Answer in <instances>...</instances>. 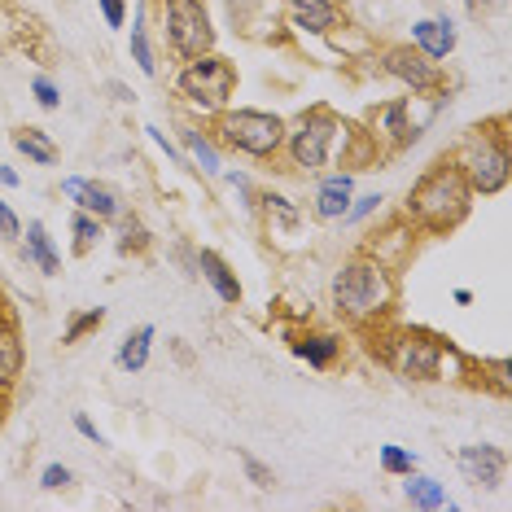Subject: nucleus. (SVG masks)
Returning <instances> with one entry per match:
<instances>
[{"instance_id": "nucleus-1", "label": "nucleus", "mask_w": 512, "mask_h": 512, "mask_svg": "<svg viewBox=\"0 0 512 512\" xmlns=\"http://www.w3.org/2000/svg\"><path fill=\"white\" fill-rule=\"evenodd\" d=\"M333 311L355 329H368V324H381L394 307V276L390 267L377 259V254H355L333 272L329 285Z\"/></svg>"}, {"instance_id": "nucleus-2", "label": "nucleus", "mask_w": 512, "mask_h": 512, "mask_svg": "<svg viewBox=\"0 0 512 512\" xmlns=\"http://www.w3.org/2000/svg\"><path fill=\"white\" fill-rule=\"evenodd\" d=\"M407 219L425 232H451L460 228L473 211V189L464 184L460 167L451 158H438L434 167L425 171L421 180L407 189V202H403Z\"/></svg>"}, {"instance_id": "nucleus-3", "label": "nucleus", "mask_w": 512, "mask_h": 512, "mask_svg": "<svg viewBox=\"0 0 512 512\" xmlns=\"http://www.w3.org/2000/svg\"><path fill=\"white\" fill-rule=\"evenodd\" d=\"M451 162L460 167L464 184L473 189V197H495L508 189L512 176V154H508V132L504 123L495 127H477L460 141V149L451 154Z\"/></svg>"}, {"instance_id": "nucleus-4", "label": "nucleus", "mask_w": 512, "mask_h": 512, "mask_svg": "<svg viewBox=\"0 0 512 512\" xmlns=\"http://www.w3.org/2000/svg\"><path fill=\"white\" fill-rule=\"evenodd\" d=\"M381 359L403 381H447V364L460 355L425 329H394L381 337Z\"/></svg>"}, {"instance_id": "nucleus-5", "label": "nucleus", "mask_w": 512, "mask_h": 512, "mask_svg": "<svg viewBox=\"0 0 512 512\" xmlns=\"http://www.w3.org/2000/svg\"><path fill=\"white\" fill-rule=\"evenodd\" d=\"M337 141H346V123L337 119L329 106H311L298 123H285L281 154H285V162L294 171H302V176H316V171H324L333 162Z\"/></svg>"}, {"instance_id": "nucleus-6", "label": "nucleus", "mask_w": 512, "mask_h": 512, "mask_svg": "<svg viewBox=\"0 0 512 512\" xmlns=\"http://www.w3.org/2000/svg\"><path fill=\"white\" fill-rule=\"evenodd\" d=\"M215 136L219 145L237 149L254 162H272L281 158L285 145V119L272 110H250V106H228L215 114Z\"/></svg>"}, {"instance_id": "nucleus-7", "label": "nucleus", "mask_w": 512, "mask_h": 512, "mask_svg": "<svg viewBox=\"0 0 512 512\" xmlns=\"http://www.w3.org/2000/svg\"><path fill=\"white\" fill-rule=\"evenodd\" d=\"M176 92L202 114H219L232 106V92H237V66L228 57H219L215 49L202 57H189L176 75Z\"/></svg>"}, {"instance_id": "nucleus-8", "label": "nucleus", "mask_w": 512, "mask_h": 512, "mask_svg": "<svg viewBox=\"0 0 512 512\" xmlns=\"http://www.w3.org/2000/svg\"><path fill=\"white\" fill-rule=\"evenodd\" d=\"M158 14H162V40L184 62L215 49V22L206 0H158Z\"/></svg>"}, {"instance_id": "nucleus-9", "label": "nucleus", "mask_w": 512, "mask_h": 512, "mask_svg": "<svg viewBox=\"0 0 512 512\" xmlns=\"http://www.w3.org/2000/svg\"><path fill=\"white\" fill-rule=\"evenodd\" d=\"M381 71L390 79H399V84L412 92V97H425V92H442V71L438 62H429V57L416 49V44H390V49H381Z\"/></svg>"}, {"instance_id": "nucleus-10", "label": "nucleus", "mask_w": 512, "mask_h": 512, "mask_svg": "<svg viewBox=\"0 0 512 512\" xmlns=\"http://www.w3.org/2000/svg\"><path fill=\"white\" fill-rule=\"evenodd\" d=\"M368 136L377 145H386L390 154L416 145V141H421V127L412 123V101L394 97V101H386V106H372L368 110Z\"/></svg>"}, {"instance_id": "nucleus-11", "label": "nucleus", "mask_w": 512, "mask_h": 512, "mask_svg": "<svg viewBox=\"0 0 512 512\" xmlns=\"http://www.w3.org/2000/svg\"><path fill=\"white\" fill-rule=\"evenodd\" d=\"M62 193L75 202V211L97 215L101 224H114V219H119V211H123L119 193L106 189V184H97V180H88V176H66V180H62Z\"/></svg>"}, {"instance_id": "nucleus-12", "label": "nucleus", "mask_w": 512, "mask_h": 512, "mask_svg": "<svg viewBox=\"0 0 512 512\" xmlns=\"http://www.w3.org/2000/svg\"><path fill=\"white\" fill-rule=\"evenodd\" d=\"M460 473L469 477L473 486H499L504 482V473H508V456L499 447H491V442H473V447H460Z\"/></svg>"}, {"instance_id": "nucleus-13", "label": "nucleus", "mask_w": 512, "mask_h": 512, "mask_svg": "<svg viewBox=\"0 0 512 512\" xmlns=\"http://www.w3.org/2000/svg\"><path fill=\"white\" fill-rule=\"evenodd\" d=\"M351 197H355L351 171H329V176L316 184V193H311V215L316 219H342L346 206H351Z\"/></svg>"}, {"instance_id": "nucleus-14", "label": "nucleus", "mask_w": 512, "mask_h": 512, "mask_svg": "<svg viewBox=\"0 0 512 512\" xmlns=\"http://www.w3.org/2000/svg\"><path fill=\"white\" fill-rule=\"evenodd\" d=\"M412 44L429 57V62H442V57H451V53H456V44H460V36H456V22H451L447 14L412 22Z\"/></svg>"}, {"instance_id": "nucleus-15", "label": "nucleus", "mask_w": 512, "mask_h": 512, "mask_svg": "<svg viewBox=\"0 0 512 512\" xmlns=\"http://www.w3.org/2000/svg\"><path fill=\"white\" fill-rule=\"evenodd\" d=\"M22 368H27V342H22L14 320L0 316V394H9L18 386Z\"/></svg>"}, {"instance_id": "nucleus-16", "label": "nucleus", "mask_w": 512, "mask_h": 512, "mask_svg": "<svg viewBox=\"0 0 512 512\" xmlns=\"http://www.w3.org/2000/svg\"><path fill=\"white\" fill-rule=\"evenodd\" d=\"M289 5V18H294L298 31H307V36H329V31L342 22V9H337V0H285Z\"/></svg>"}, {"instance_id": "nucleus-17", "label": "nucleus", "mask_w": 512, "mask_h": 512, "mask_svg": "<svg viewBox=\"0 0 512 512\" xmlns=\"http://www.w3.org/2000/svg\"><path fill=\"white\" fill-rule=\"evenodd\" d=\"M193 267H197V276H202V281L219 294V302H241V281H237V272L228 267L224 254L197 250V254H193Z\"/></svg>"}, {"instance_id": "nucleus-18", "label": "nucleus", "mask_w": 512, "mask_h": 512, "mask_svg": "<svg viewBox=\"0 0 512 512\" xmlns=\"http://www.w3.org/2000/svg\"><path fill=\"white\" fill-rule=\"evenodd\" d=\"M289 351H294L307 368H333L337 359H342V337L337 333H298L294 342H289Z\"/></svg>"}, {"instance_id": "nucleus-19", "label": "nucleus", "mask_w": 512, "mask_h": 512, "mask_svg": "<svg viewBox=\"0 0 512 512\" xmlns=\"http://www.w3.org/2000/svg\"><path fill=\"white\" fill-rule=\"evenodd\" d=\"M180 145H184V158L193 162V171H202V176H224V158H219V145L202 132V127H184V132H180Z\"/></svg>"}, {"instance_id": "nucleus-20", "label": "nucleus", "mask_w": 512, "mask_h": 512, "mask_svg": "<svg viewBox=\"0 0 512 512\" xmlns=\"http://www.w3.org/2000/svg\"><path fill=\"white\" fill-rule=\"evenodd\" d=\"M403 495H407V504L412 508H425V512H438V508H456L451 504V495H447V486L434 482V477H425V473H407V482H403Z\"/></svg>"}, {"instance_id": "nucleus-21", "label": "nucleus", "mask_w": 512, "mask_h": 512, "mask_svg": "<svg viewBox=\"0 0 512 512\" xmlns=\"http://www.w3.org/2000/svg\"><path fill=\"white\" fill-rule=\"evenodd\" d=\"M27 263H36L44 276H57V272H62V254H57L49 228H44L40 219H31V224H27Z\"/></svg>"}, {"instance_id": "nucleus-22", "label": "nucleus", "mask_w": 512, "mask_h": 512, "mask_svg": "<svg viewBox=\"0 0 512 512\" xmlns=\"http://www.w3.org/2000/svg\"><path fill=\"white\" fill-rule=\"evenodd\" d=\"M154 337H158L154 324H141V329L127 333L123 346H119V368L123 372H141L149 364V351H154Z\"/></svg>"}, {"instance_id": "nucleus-23", "label": "nucleus", "mask_w": 512, "mask_h": 512, "mask_svg": "<svg viewBox=\"0 0 512 512\" xmlns=\"http://www.w3.org/2000/svg\"><path fill=\"white\" fill-rule=\"evenodd\" d=\"M127 53H132L136 71H141L145 79L158 75V57H154V44H149V31H145V14L132 18V36H127Z\"/></svg>"}, {"instance_id": "nucleus-24", "label": "nucleus", "mask_w": 512, "mask_h": 512, "mask_svg": "<svg viewBox=\"0 0 512 512\" xmlns=\"http://www.w3.org/2000/svg\"><path fill=\"white\" fill-rule=\"evenodd\" d=\"M14 145H18V154H27L31 162H40V167H53L57 162V145L40 132V127H22V132H14Z\"/></svg>"}, {"instance_id": "nucleus-25", "label": "nucleus", "mask_w": 512, "mask_h": 512, "mask_svg": "<svg viewBox=\"0 0 512 512\" xmlns=\"http://www.w3.org/2000/svg\"><path fill=\"white\" fill-rule=\"evenodd\" d=\"M259 206H263V215H267V224H289V228H298L302 224V211L294 202H289L285 193H259Z\"/></svg>"}, {"instance_id": "nucleus-26", "label": "nucleus", "mask_w": 512, "mask_h": 512, "mask_svg": "<svg viewBox=\"0 0 512 512\" xmlns=\"http://www.w3.org/2000/svg\"><path fill=\"white\" fill-rule=\"evenodd\" d=\"M101 320H106V307H88V311H75V316L66 320V329H62V342H66V346L84 342L88 333H97V329H101Z\"/></svg>"}, {"instance_id": "nucleus-27", "label": "nucleus", "mask_w": 512, "mask_h": 512, "mask_svg": "<svg viewBox=\"0 0 512 512\" xmlns=\"http://www.w3.org/2000/svg\"><path fill=\"white\" fill-rule=\"evenodd\" d=\"M101 228H106V224H101L97 215H88V211H75V219H71V237H75V250H79V254H88V250H92V246H97V241H101Z\"/></svg>"}, {"instance_id": "nucleus-28", "label": "nucleus", "mask_w": 512, "mask_h": 512, "mask_svg": "<svg viewBox=\"0 0 512 512\" xmlns=\"http://www.w3.org/2000/svg\"><path fill=\"white\" fill-rule=\"evenodd\" d=\"M377 460H381V469H386L390 477H407L416 469V456L407 447H394V442H386V447L377 451Z\"/></svg>"}, {"instance_id": "nucleus-29", "label": "nucleus", "mask_w": 512, "mask_h": 512, "mask_svg": "<svg viewBox=\"0 0 512 512\" xmlns=\"http://www.w3.org/2000/svg\"><path fill=\"white\" fill-rule=\"evenodd\" d=\"M114 224L123 228V241H119V250L123 254H132V250H145L149 246V232H145V224L136 215H127V211H119V219Z\"/></svg>"}, {"instance_id": "nucleus-30", "label": "nucleus", "mask_w": 512, "mask_h": 512, "mask_svg": "<svg viewBox=\"0 0 512 512\" xmlns=\"http://www.w3.org/2000/svg\"><path fill=\"white\" fill-rule=\"evenodd\" d=\"M381 202H386V197L381 193H364V197H351V206H346V224H364V219H372L381 211Z\"/></svg>"}, {"instance_id": "nucleus-31", "label": "nucleus", "mask_w": 512, "mask_h": 512, "mask_svg": "<svg viewBox=\"0 0 512 512\" xmlns=\"http://www.w3.org/2000/svg\"><path fill=\"white\" fill-rule=\"evenodd\" d=\"M482 377L491 381L504 399L512 394V364H508V359H482Z\"/></svg>"}, {"instance_id": "nucleus-32", "label": "nucleus", "mask_w": 512, "mask_h": 512, "mask_svg": "<svg viewBox=\"0 0 512 512\" xmlns=\"http://www.w3.org/2000/svg\"><path fill=\"white\" fill-rule=\"evenodd\" d=\"M237 460H241V469H246V477H250L254 486H259V491H267V486H276V473L267 469L263 460H254L250 451H237Z\"/></svg>"}, {"instance_id": "nucleus-33", "label": "nucleus", "mask_w": 512, "mask_h": 512, "mask_svg": "<svg viewBox=\"0 0 512 512\" xmlns=\"http://www.w3.org/2000/svg\"><path fill=\"white\" fill-rule=\"evenodd\" d=\"M31 92H36V101H40L44 110H62V88H57L49 75H36V79H31Z\"/></svg>"}, {"instance_id": "nucleus-34", "label": "nucleus", "mask_w": 512, "mask_h": 512, "mask_svg": "<svg viewBox=\"0 0 512 512\" xmlns=\"http://www.w3.org/2000/svg\"><path fill=\"white\" fill-rule=\"evenodd\" d=\"M71 482H75V473L66 469V464H49V469L40 473V486H44V491H66Z\"/></svg>"}, {"instance_id": "nucleus-35", "label": "nucleus", "mask_w": 512, "mask_h": 512, "mask_svg": "<svg viewBox=\"0 0 512 512\" xmlns=\"http://www.w3.org/2000/svg\"><path fill=\"white\" fill-rule=\"evenodd\" d=\"M145 132H149V141H154V145H158V149H162V154H167L171 162H180V167H189V171H193V162H189V158H184V154H180V149H176V145H171V141H167V132H162V127H154V123H149V127H145Z\"/></svg>"}, {"instance_id": "nucleus-36", "label": "nucleus", "mask_w": 512, "mask_h": 512, "mask_svg": "<svg viewBox=\"0 0 512 512\" xmlns=\"http://www.w3.org/2000/svg\"><path fill=\"white\" fill-rule=\"evenodd\" d=\"M97 9H101V18H106L110 31H119L127 22V0H97Z\"/></svg>"}, {"instance_id": "nucleus-37", "label": "nucleus", "mask_w": 512, "mask_h": 512, "mask_svg": "<svg viewBox=\"0 0 512 512\" xmlns=\"http://www.w3.org/2000/svg\"><path fill=\"white\" fill-rule=\"evenodd\" d=\"M0 237H22V224H18V215L9 211L5 197H0Z\"/></svg>"}, {"instance_id": "nucleus-38", "label": "nucleus", "mask_w": 512, "mask_h": 512, "mask_svg": "<svg viewBox=\"0 0 512 512\" xmlns=\"http://www.w3.org/2000/svg\"><path fill=\"white\" fill-rule=\"evenodd\" d=\"M75 429H79V434H84L88 442H97V447H110V438H106V434H101V429H97V425H92V421H88V416H84V412H75Z\"/></svg>"}, {"instance_id": "nucleus-39", "label": "nucleus", "mask_w": 512, "mask_h": 512, "mask_svg": "<svg viewBox=\"0 0 512 512\" xmlns=\"http://www.w3.org/2000/svg\"><path fill=\"white\" fill-rule=\"evenodd\" d=\"M228 184H232V189H241V193H250V176H246V171H228V176H224Z\"/></svg>"}, {"instance_id": "nucleus-40", "label": "nucleus", "mask_w": 512, "mask_h": 512, "mask_svg": "<svg viewBox=\"0 0 512 512\" xmlns=\"http://www.w3.org/2000/svg\"><path fill=\"white\" fill-rule=\"evenodd\" d=\"M0 184H5V189H18L22 180H18V171H14V167H0Z\"/></svg>"}, {"instance_id": "nucleus-41", "label": "nucleus", "mask_w": 512, "mask_h": 512, "mask_svg": "<svg viewBox=\"0 0 512 512\" xmlns=\"http://www.w3.org/2000/svg\"><path fill=\"white\" fill-rule=\"evenodd\" d=\"M469 5V14H477V9H486V5H504V0H464Z\"/></svg>"}, {"instance_id": "nucleus-42", "label": "nucleus", "mask_w": 512, "mask_h": 512, "mask_svg": "<svg viewBox=\"0 0 512 512\" xmlns=\"http://www.w3.org/2000/svg\"><path fill=\"white\" fill-rule=\"evenodd\" d=\"M451 298H456V307H469V302H473L469 289H456V294H451Z\"/></svg>"}, {"instance_id": "nucleus-43", "label": "nucleus", "mask_w": 512, "mask_h": 512, "mask_svg": "<svg viewBox=\"0 0 512 512\" xmlns=\"http://www.w3.org/2000/svg\"><path fill=\"white\" fill-rule=\"evenodd\" d=\"M110 92H114V101H132V92H127L123 84H110Z\"/></svg>"}]
</instances>
